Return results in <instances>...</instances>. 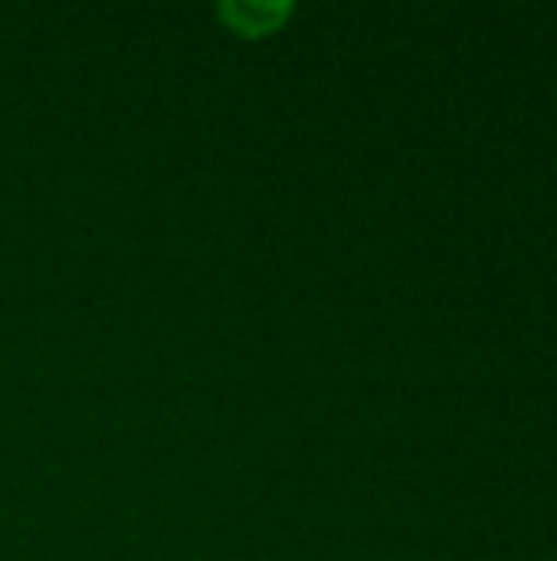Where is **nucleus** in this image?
I'll return each mask as SVG.
<instances>
[{
	"label": "nucleus",
	"mask_w": 557,
	"mask_h": 561,
	"mask_svg": "<svg viewBox=\"0 0 557 561\" xmlns=\"http://www.w3.org/2000/svg\"><path fill=\"white\" fill-rule=\"evenodd\" d=\"M220 13L227 16V23L236 33L246 36H263L276 26H282V20L292 13V3H256V0H230L220 7Z\"/></svg>",
	"instance_id": "obj_1"
}]
</instances>
